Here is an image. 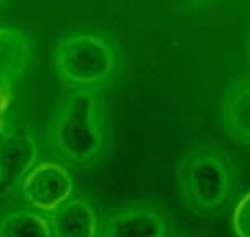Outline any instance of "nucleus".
Segmentation results:
<instances>
[{"instance_id":"obj_10","label":"nucleus","mask_w":250,"mask_h":237,"mask_svg":"<svg viewBox=\"0 0 250 237\" xmlns=\"http://www.w3.org/2000/svg\"><path fill=\"white\" fill-rule=\"evenodd\" d=\"M0 237H54L49 218L36 210H12L0 216Z\"/></svg>"},{"instance_id":"obj_11","label":"nucleus","mask_w":250,"mask_h":237,"mask_svg":"<svg viewBox=\"0 0 250 237\" xmlns=\"http://www.w3.org/2000/svg\"><path fill=\"white\" fill-rule=\"evenodd\" d=\"M232 229L237 237H250V190L246 192L234 206Z\"/></svg>"},{"instance_id":"obj_9","label":"nucleus","mask_w":250,"mask_h":237,"mask_svg":"<svg viewBox=\"0 0 250 237\" xmlns=\"http://www.w3.org/2000/svg\"><path fill=\"white\" fill-rule=\"evenodd\" d=\"M223 125L232 140L250 146V77L229 83L223 99Z\"/></svg>"},{"instance_id":"obj_13","label":"nucleus","mask_w":250,"mask_h":237,"mask_svg":"<svg viewBox=\"0 0 250 237\" xmlns=\"http://www.w3.org/2000/svg\"><path fill=\"white\" fill-rule=\"evenodd\" d=\"M247 54H249V57H250V41H249V46H247Z\"/></svg>"},{"instance_id":"obj_7","label":"nucleus","mask_w":250,"mask_h":237,"mask_svg":"<svg viewBox=\"0 0 250 237\" xmlns=\"http://www.w3.org/2000/svg\"><path fill=\"white\" fill-rule=\"evenodd\" d=\"M54 237H98L99 218L84 196H72L49 215Z\"/></svg>"},{"instance_id":"obj_6","label":"nucleus","mask_w":250,"mask_h":237,"mask_svg":"<svg viewBox=\"0 0 250 237\" xmlns=\"http://www.w3.org/2000/svg\"><path fill=\"white\" fill-rule=\"evenodd\" d=\"M38 161V146L23 132H0V184H21Z\"/></svg>"},{"instance_id":"obj_4","label":"nucleus","mask_w":250,"mask_h":237,"mask_svg":"<svg viewBox=\"0 0 250 237\" xmlns=\"http://www.w3.org/2000/svg\"><path fill=\"white\" fill-rule=\"evenodd\" d=\"M73 179L62 164L44 161L36 164L21 182L26 203L39 213L51 215L73 194Z\"/></svg>"},{"instance_id":"obj_1","label":"nucleus","mask_w":250,"mask_h":237,"mask_svg":"<svg viewBox=\"0 0 250 237\" xmlns=\"http://www.w3.org/2000/svg\"><path fill=\"white\" fill-rule=\"evenodd\" d=\"M177 182L192 213L200 218H218L232 203L237 190V172L224 153L200 146L179 161Z\"/></svg>"},{"instance_id":"obj_8","label":"nucleus","mask_w":250,"mask_h":237,"mask_svg":"<svg viewBox=\"0 0 250 237\" xmlns=\"http://www.w3.org/2000/svg\"><path fill=\"white\" fill-rule=\"evenodd\" d=\"M33 57V44L17 28H0V88L10 89L26 72Z\"/></svg>"},{"instance_id":"obj_3","label":"nucleus","mask_w":250,"mask_h":237,"mask_svg":"<svg viewBox=\"0 0 250 237\" xmlns=\"http://www.w3.org/2000/svg\"><path fill=\"white\" fill-rule=\"evenodd\" d=\"M57 65L62 77L75 85L107 82L116 72V52L96 34H73L57 44Z\"/></svg>"},{"instance_id":"obj_2","label":"nucleus","mask_w":250,"mask_h":237,"mask_svg":"<svg viewBox=\"0 0 250 237\" xmlns=\"http://www.w3.org/2000/svg\"><path fill=\"white\" fill-rule=\"evenodd\" d=\"M104 138L91 91H78L62 108L54 127V145L62 158L88 164L101 153Z\"/></svg>"},{"instance_id":"obj_12","label":"nucleus","mask_w":250,"mask_h":237,"mask_svg":"<svg viewBox=\"0 0 250 237\" xmlns=\"http://www.w3.org/2000/svg\"><path fill=\"white\" fill-rule=\"evenodd\" d=\"M8 101H10V93H8V89L0 88V132H2V130H3L5 114H7Z\"/></svg>"},{"instance_id":"obj_5","label":"nucleus","mask_w":250,"mask_h":237,"mask_svg":"<svg viewBox=\"0 0 250 237\" xmlns=\"http://www.w3.org/2000/svg\"><path fill=\"white\" fill-rule=\"evenodd\" d=\"M103 237H167L169 223L153 206H132L109 215L101 228Z\"/></svg>"}]
</instances>
